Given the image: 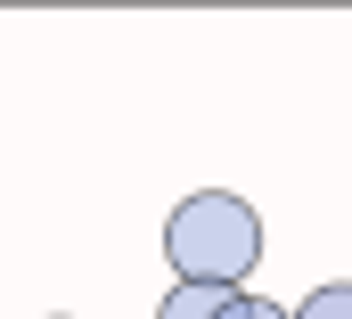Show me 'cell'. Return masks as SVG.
Here are the masks:
<instances>
[{
	"label": "cell",
	"mask_w": 352,
	"mask_h": 319,
	"mask_svg": "<svg viewBox=\"0 0 352 319\" xmlns=\"http://www.w3.org/2000/svg\"><path fill=\"white\" fill-rule=\"evenodd\" d=\"M164 262L188 287H246L263 262V213L230 188H197L164 213Z\"/></svg>",
	"instance_id": "6da1fadb"
},
{
	"label": "cell",
	"mask_w": 352,
	"mask_h": 319,
	"mask_svg": "<svg viewBox=\"0 0 352 319\" xmlns=\"http://www.w3.org/2000/svg\"><path fill=\"white\" fill-rule=\"evenodd\" d=\"M230 295H246V287H188V278H173V295L156 303V319H221Z\"/></svg>",
	"instance_id": "7a4b0ae2"
},
{
	"label": "cell",
	"mask_w": 352,
	"mask_h": 319,
	"mask_svg": "<svg viewBox=\"0 0 352 319\" xmlns=\"http://www.w3.org/2000/svg\"><path fill=\"white\" fill-rule=\"evenodd\" d=\"M295 319H352V278H328V287H311V295L295 303Z\"/></svg>",
	"instance_id": "3957f363"
},
{
	"label": "cell",
	"mask_w": 352,
	"mask_h": 319,
	"mask_svg": "<svg viewBox=\"0 0 352 319\" xmlns=\"http://www.w3.org/2000/svg\"><path fill=\"white\" fill-rule=\"evenodd\" d=\"M221 319H295V311H278L270 295H230V311Z\"/></svg>",
	"instance_id": "277c9868"
},
{
	"label": "cell",
	"mask_w": 352,
	"mask_h": 319,
	"mask_svg": "<svg viewBox=\"0 0 352 319\" xmlns=\"http://www.w3.org/2000/svg\"><path fill=\"white\" fill-rule=\"evenodd\" d=\"M50 319H66V311H50Z\"/></svg>",
	"instance_id": "5b68a950"
}]
</instances>
